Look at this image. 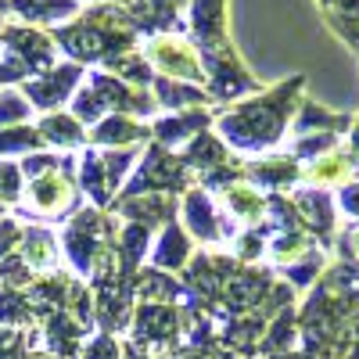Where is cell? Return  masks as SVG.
Here are the masks:
<instances>
[{
	"label": "cell",
	"mask_w": 359,
	"mask_h": 359,
	"mask_svg": "<svg viewBox=\"0 0 359 359\" xmlns=\"http://www.w3.org/2000/svg\"><path fill=\"white\" fill-rule=\"evenodd\" d=\"M302 86V79H294L287 86H280L277 94L248 101V104H233L223 118H219V133L241 147V151H262V147H273L284 137V126L291 123L294 108L302 101H294V90Z\"/></svg>",
	"instance_id": "cell-1"
},
{
	"label": "cell",
	"mask_w": 359,
	"mask_h": 359,
	"mask_svg": "<svg viewBox=\"0 0 359 359\" xmlns=\"http://www.w3.org/2000/svg\"><path fill=\"white\" fill-rule=\"evenodd\" d=\"M144 62L155 72H162V79H180V83H205V65L201 54L187 36H172V33H151L144 40Z\"/></svg>",
	"instance_id": "cell-2"
},
{
	"label": "cell",
	"mask_w": 359,
	"mask_h": 359,
	"mask_svg": "<svg viewBox=\"0 0 359 359\" xmlns=\"http://www.w3.org/2000/svg\"><path fill=\"white\" fill-rule=\"evenodd\" d=\"M184 184H187V176H184V162H176L162 144H155V147H147L144 165L130 176V184H126V198L158 194L162 187H165V191H180ZM126 198H123V201H126Z\"/></svg>",
	"instance_id": "cell-3"
},
{
	"label": "cell",
	"mask_w": 359,
	"mask_h": 359,
	"mask_svg": "<svg viewBox=\"0 0 359 359\" xmlns=\"http://www.w3.org/2000/svg\"><path fill=\"white\" fill-rule=\"evenodd\" d=\"M76 201V184L65 169L36 176L33 184L25 187V205L40 216H57V212H69Z\"/></svg>",
	"instance_id": "cell-4"
},
{
	"label": "cell",
	"mask_w": 359,
	"mask_h": 359,
	"mask_svg": "<svg viewBox=\"0 0 359 359\" xmlns=\"http://www.w3.org/2000/svg\"><path fill=\"white\" fill-rule=\"evenodd\" d=\"M226 0H191V33L198 40V54L212 57L226 50L223 22H226Z\"/></svg>",
	"instance_id": "cell-5"
},
{
	"label": "cell",
	"mask_w": 359,
	"mask_h": 359,
	"mask_svg": "<svg viewBox=\"0 0 359 359\" xmlns=\"http://www.w3.org/2000/svg\"><path fill=\"white\" fill-rule=\"evenodd\" d=\"M83 79V69L79 65H57L54 72L40 76V79H29L25 83V97L33 101L36 108L43 111H54L69 101V94L76 90V83Z\"/></svg>",
	"instance_id": "cell-6"
},
{
	"label": "cell",
	"mask_w": 359,
	"mask_h": 359,
	"mask_svg": "<svg viewBox=\"0 0 359 359\" xmlns=\"http://www.w3.org/2000/svg\"><path fill=\"white\" fill-rule=\"evenodd\" d=\"M355 169H359V158L348 147V151H331V155L316 158L313 165H306L302 180H306V184H316L320 191H327V187H348V180L355 176Z\"/></svg>",
	"instance_id": "cell-7"
},
{
	"label": "cell",
	"mask_w": 359,
	"mask_h": 359,
	"mask_svg": "<svg viewBox=\"0 0 359 359\" xmlns=\"http://www.w3.org/2000/svg\"><path fill=\"white\" fill-rule=\"evenodd\" d=\"M294 205L302 212V223L320 233L323 241H331V230H334V194L331 191H320V187H306L294 194Z\"/></svg>",
	"instance_id": "cell-8"
},
{
	"label": "cell",
	"mask_w": 359,
	"mask_h": 359,
	"mask_svg": "<svg viewBox=\"0 0 359 359\" xmlns=\"http://www.w3.org/2000/svg\"><path fill=\"white\" fill-rule=\"evenodd\" d=\"M184 219H187V230L198 237V241H219L226 237L219 216H216V205L205 191H191L187 201H184Z\"/></svg>",
	"instance_id": "cell-9"
},
{
	"label": "cell",
	"mask_w": 359,
	"mask_h": 359,
	"mask_svg": "<svg viewBox=\"0 0 359 359\" xmlns=\"http://www.w3.org/2000/svg\"><path fill=\"white\" fill-rule=\"evenodd\" d=\"M212 123V111L208 108H194V111H180L169 118H158L155 123V137L162 147H172L180 140H194L198 133H205V126Z\"/></svg>",
	"instance_id": "cell-10"
},
{
	"label": "cell",
	"mask_w": 359,
	"mask_h": 359,
	"mask_svg": "<svg viewBox=\"0 0 359 359\" xmlns=\"http://www.w3.org/2000/svg\"><path fill=\"white\" fill-rule=\"evenodd\" d=\"M147 137V130L137 123V118L130 115H104L101 123L94 126V133H90V140L94 144H104V147H137L140 140Z\"/></svg>",
	"instance_id": "cell-11"
},
{
	"label": "cell",
	"mask_w": 359,
	"mask_h": 359,
	"mask_svg": "<svg viewBox=\"0 0 359 359\" xmlns=\"http://www.w3.org/2000/svg\"><path fill=\"white\" fill-rule=\"evenodd\" d=\"M155 104L169 108V111H191V108H205L208 101V90L201 86H191V83H180V79H155Z\"/></svg>",
	"instance_id": "cell-12"
},
{
	"label": "cell",
	"mask_w": 359,
	"mask_h": 359,
	"mask_svg": "<svg viewBox=\"0 0 359 359\" xmlns=\"http://www.w3.org/2000/svg\"><path fill=\"white\" fill-rule=\"evenodd\" d=\"M245 176L252 180V184L259 187H291L294 180H302V165H298L294 158H262V162H252L245 165Z\"/></svg>",
	"instance_id": "cell-13"
},
{
	"label": "cell",
	"mask_w": 359,
	"mask_h": 359,
	"mask_svg": "<svg viewBox=\"0 0 359 359\" xmlns=\"http://www.w3.org/2000/svg\"><path fill=\"white\" fill-rule=\"evenodd\" d=\"M22 262L36 273H47V269L57 266V241L54 233L43 230V226H29L22 233Z\"/></svg>",
	"instance_id": "cell-14"
},
{
	"label": "cell",
	"mask_w": 359,
	"mask_h": 359,
	"mask_svg": "<svg viewBox=\"0 0 359 359\" xmlns=\"http://www.w3.org/2000/svg\"><path fill=\"white\" fill-rule=\"evenodd\" d=\"M219 201L226 205V212L233 219H241V223H262V216H266V198L255 187H248V184L223 187L219 191Z\"/></svg>",
	"instance_id": "cell-15"
},
{
	"label": "cell",
	"mask_w": 359,
	"mask_h": 359,
	"mask_svg": "<svg viewBox=\"0 0 359 359\" xmlns=\"http://www.w3.org/2000/svg\"><path fill=\"white\" fill-rule=\"evenodd\" d=\"M230 162V155H226V144L216 137V133H198L191 144H187V151H184V165H191V169H201V176L205 172H212V169H219V165H226Z\"/></svg>",
	"instance_id": "cell-16"
},
{
	"label": "cell",
	"mask_w": 359,
	"mask_h": 359,
	"mask_svg": "<svg viewBox=\"0 0 359 359\" xmlns=\"http://www.w3.org/2000/svg\"><path fill=\"white\" fill-rule=\"evenodd\" d=\"M79 187L94 198L97 205H104L108 198H111V191H115V180H111V172H108V165H104V158L97 155V151H86L83 155V165H79Z\"/></svg>",
	"instance_id": "cell-17"
},
{
	"label": "cell",
	"mask_w": 359,
	"mask_h": 359,
	"mask_svg": "<svg viewBox=\"0 0 359 359\" xmlns=\"http://www.w3.org/2000/svg\"><path fill=\"white\" fill-rule=\"evenodd\" d=\"M187 255H191V241H187V233L180 230L176 223H165L162 237H158L155 248H151V262H155V266H162V269H180V266L187 262Z\"/></svg>",
	"instance_id": "cell-18"
},
{
	"label": "cell",
	"mask_w": 359,
	"mask_h": 359,
	"mask_svg": "<svg viewBox=\"0 0 359 359\" xmlns=\"http://www.w3.org/2000/svg\"><path fill=\"white\" fill-rule=\"evenodd\" d=\"M8 40H11V47L18 50V57L25 62V69H47V65H50L54 47H50L47 36L33 33V29H11Z\"/></svg>",
	"instance_id": "cell-19"
},
{
	"label": "cell",
	"mask_w": 359,
	"mask_h": 359,
	"mask_svg": "<svg viewBox=\"0 0 359 359\" xmlns=\"http://www.w3.org/2000/svg\"><path fill=\"white\" fill-rule=\"evenodd\" d=\"M187 0H133L130 4V18L133 29H158V25H172V18L180 15Z\"/></svg>",
	"instance_id": "cell-20"
},
{
	"label": "cell",
	"mask_w": 359,
	"mask_h": 359,
	"mask_svg": "<svg viewBox=\"0 0 359 359\" xmlns=\"http://www.w3.org/2000/svg\"><path fill=\"white\" fill-rule=\"evenodd\" d=\"M40 140L47 144H62V147H79L86 140L83 123L76 115H62V111H50L43 123H40Z\"/></svg>",
	"instance_id": "cell-21"
},
{
	"label": "cell",
	"mask_w": 359,
	"mask_h": 359,
	"mask_svg": "<svg viewBox=\"0 0 359 359\" xmlns=\"http://www.w3.org/2000/svg\"><path fill=\"white\" fill-rule=\"evenodd\" d=\"M298 108L302 111L294 118V133H338L334 126H348L345 115H327L316 101H302Z\"/></svg>",
	"instance_id": "cell-22"
},
{
	"label": "cell",
	"mask_w": 359,
	"mask_h": 359,
	"mask_svg": "<svg viewBox=\"0 0 359 359\" xmlns=\"http://www.w3.org/2000/svg\"><path fill=\"white\" fill-rule=\"evenodd\" d=\"M323 8L331 25L359 50V0H323Z\"/></svg>",
	"instance_id": "cell-23"
},
{
	"label": "cell",
	"mask_w": 359,
	"mask_h": 359,
	"mask_svg": "<svg viewBox=\"0 0 359 359\" xmlns=\"http://www.w3.org/2000/svg\"><path fill=\"white\" fill-rule=\"evenodd\" d=\"M269 255L284 266H294L309 255V237H302L298 230H280L273 233V241H269Z\"/></svg>",
	"instance_id": "cell-24"
},
{
	"label": "cell",
	"mask_w": 359,
	"mask_h": 359,
	"mask_svg": "<svg viewBox=\"0 0 359 359\" xmlns=\"http://www.w3.org/2000/svg\"><path fill=\"white\" fill-rule=\"evenodd\" d=\"M15 11L22 18H40V22H57V18H69L76 15V0H18Z\"/></svg>",
	"instance_id": "cell-25"
},
{
	"label": "cell",
	"mask_w": 359,
	"mask_h": 359,
	"mask_svg": "<svg viewBox=\"0 0 359 359\" xmlns=\"http://www.w3.org/2000/svg\"><path fill=\"white\" fill-rule=\"evenodd\" d=\"M338 147V133H302L294 144H291V158L298 162V158H323V155H331Z\"/></svg>",
	"instance_id": "cell-26"
},
{
	"label": "cell",
	"mask_w": 359,
	"mask_h": 359,
	"mask_svg": "<svg viewBox=\"0 0 359 359\" xmlns=\"http://www.w3.org/2000/svg\"><path fill=\"white\" fill-rule=\"evenodd\" d=\"M144 241H147V226L140 223H130L123 230V262H126V273L140 262V252H144Z\"/></svg>",
	"instance_id": "cell-27"
},
{
	"label": "cell",
	"mask_w": 359,
	"mask_h": 359,
	"mask_svg": "<svg viewBox=\"0 0 359 359\" xmlns=\"http://www.w3.org/2000/svg\"><path fill=\"white\" fill-rule=\"evenodd\" d=\"M22 198V165L18 162H0V205Z\"/></svg>",
	"instance_id": "cell-28"
},
{
	"label": "cell",
	"mask_w": 359,
	"mask_h": 359,
	"mask_svg": "<svg viewBox=\"0 0 359 359\" xmlns=\"http://www.w3.org/2000/svg\"><path fill=\"white\" fill-rule=\"evenodd\" d=\"M40 144V133L36 130H29V126H22V130H11V133H0V155H11V151H29V147H36Z\"/></svg>",
	"instance_id": "cell-29"
},
{
	"label": "cell",
	"mask_w": 359,
	"mask_h": 359,
	"mask_svg": "<svg viewBox=\"0 0 359 359\" xmlns=\"http://www.w3.org/2000/svg\"><path fill=\"white\" fill-rule=\"evenodd\" d=\"M22 118H29V101L18 97V94H0V126L8 123H22Z\"/></svg>",
	"instance_id": "cell-30"
},
{
	"label": "cell",
	"mask_w": 359,
	"mask_h": 359,
	"mask_svg": "<svg viewBox=\"0 0 359 359\" xmlns=\"http://www.w3.org/2000/svg\"><path fill=\"white\" fill-rule=\"evenodd\" d=\"M83 359H118V348L108 334H97L94 341H90V348L83 352Z\"/></svg>",
	"instance_id": "cell-31"
},
{
	"label": "cell",
	"mask_w": 359,
	"mask_h": 359,
	"mask_svg": "<svg viewBox=\"0 0 359 359\" xmlns=\"http://www.w3.org/2000/svg\"><path fill=\"white\" fill-rule=\"evenodd\" d=\"M316 269H320L316 259H309V262H294V266L287 269V280H291V284H313V280H316Z\"/></svg>",
	"instance_id": "cell-32"
},
{
	"label": "cell",
	"mask_w": 359,
	"mask_h": 359,
	"mask_svg": "<svg viewBox=\"0 0 359 359\" xmlns=\"http://www.w3.org/2000/svg\"><path fill=\"white\" fill-rule=\"evenodd\" d=\"M4 280L8 284H29L33 280V269H29L22 259H11V262H4Z\"/></svg>",
	"instance_id": "cell-33"
},
{
	"label": "cell",
	"mask_w": 359,
	"mask_h": 359,
	"mask_svg": "<svg viewBox=\"0 0 359 359\" xmlns=\"http://www.w3.org/2000/svg\"><path fill=\"white\" fill-rule=\"evenodd\" d=\"M338 205H341V212L359 219V184H348L341 194H338Z\"/></svg>",
	"instance_id": "cell-34"
},
{
	"label": "cell",
	"mask_w": 359,
	"mask_h": 359,
	"mask_svg": "<svg viewBox=\"0 0 359 359\" xmlns=\"http://www.w3.org/2000/svg\"><path fill=\"white\" fill-rule=\"evenodd\" d=\"M15 241H18V223L15 219H0V255H8Z\"/></svg>",
	"instance_id": "cell-35"
},
{
	"label": "cell",
	"mask_w": 359,
	"mask_h": 359,
	"mask_svg": "<svg viewBox=\"0 0 359 359\" xmlns=\"http://www.w3.org/2000/svg\"><path fill=\"white\" fill-rule=\"evenodd\" d=\"M237 255H241V259H259L262 255V241L255 233H245L241 241H237Z\"/></svg>",
	"instance_id": "cell-36"
},
{
	"label": "cell",
	"mask_w": 359,
	"mask_h": 359,
	"mask_svg": "<svg viewBox=\"0 0 359 359\" xmlns=\"http://www.w3.org/2000/svg\"><path fill=\"white\" fill-rule=\"evenodd\" d=\"M352 151L359 155V118H355V126H352Z\"/></svg>",
	"instance_id": "cell-37"
},
{
	"label": "cell",
	"mask_w": 359,
	"mask_h": 359,
	"mask_svg": "<svg viewBox=\"0 0 359 359\" xmlns=\"http://www.w3.org/2000/svg\"><path fill=\"white\" fill-rule=\"evenodd\" d=\"M348 241H352V255H359V230L348 233Z\"/></svg>",
	"instance_id": "cell-38"
},
{
	"label": "cell",
	"mask_w": 359,
	"mask_h": 359,
	"mask_svg": "<svg viewBox=\"0 0 359 359\" xmlns=\"http://www.w3.org/2000/svg\"><path fill=\"white\" fill-rule=\"evenodd\" d=\"M0 212H4V205H0Z\"/></svg>",
	"instance_id": "cell-39"
}]
</instances>
